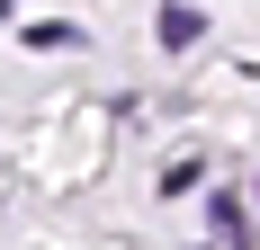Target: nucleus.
Masks as SVG:
<instances>
[{
    "instance_id": "obj_2",
    "label": "nucleus",
    "mask_w": 260,
    "mask_h": 250,
    "mask_svg": "<svg viewBox=\"0 0 260 250\" xmlns=\"http://www.w3.org/2000/svg\"><path fill=\"white\" fill-rule=\"evenodd\" d=\"M207 224L224 232V241H242V205H234V197H215V205H207Z\"/></svg>"
},
{
    "instance_id": "obj_1",
    "label": "nucleus",
    "mask_w": 260,
    "mask_h": 250,
    "mask_svg": "<svg viewBox=\"0 0 260 250\" xmlns=\"http://www.w3.org/2000/svg\"><path fill=\"white\" fill-rule=\"evenodd\" d=\"M198 27H207L198 9H161V45H171V54H180V45H198Z\"/></svg>"
}]
</instances>
